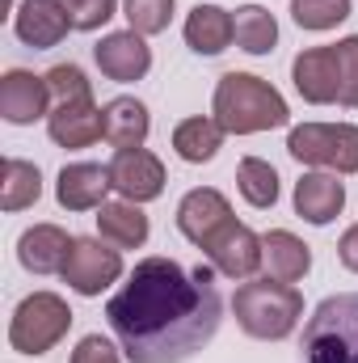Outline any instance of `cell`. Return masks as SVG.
<instances>
[{
	"instance_id": "cell-1",
	"label": "cell",
	"mask_w": 358,
	"mask_h": 363,
	"mask_svg": "<svg viewBox=\"0 0 358 363\" xmlns=\"http://www.w3.org/2000/svg\"><path fill=\"white\" fill-rule=\"evenodd\" d=\"M215 267L185 271L173 258L135 262L122 291L105 304V321L131 363L194 359L224 321V296Z\"/></svg>"
},
{
	"instance_id": "cell-2",
	"label": "cell",
	"mask_w": 358,
	"mask_h": 363,
	"mask_svg": "<svg viewBox=\"0 0 358 363\" xmlns=\"http://www.w3.org/2000/svg\"><path fill=\"white\" fill-rule=\"evenodd\" d=\"M211 110H215V123L228 135H258V131L291 123V110H287L282 93L270 81L253 77V72H224L219 85H215Z\"/></svg>"
},
{
	"instance_id": "cell-3",
	"label": "cell",
	"mask_w": 358,
	"mask_h": 363,
	"mask_svg": "<svg viewBox=\"0 0 358 363\" xmlns=\"http://www.w3.org/2000/svg\"><path fill=\"white\" fill-rule=\"evenodd\" d=\"M232 313H236V325L249 334V338H262V342H282L287 334H295L299 317H304V296L295 283H282V279H249L236 287L232 296Z\"/></svg>"
},
{
	"instance_id": "cell-4",
	"label": "cell",
	"mask_w": 358,
	"mask_h": 363,
	"mask_svg": "<svg viewBox=\"0 0 358 363\" xmlns=\"http://www.w3.org/2000/svg\"><path fill=\"white\" fill-rule=\"evenodd\" d=\"M304 363H358V291L316 304L304 325Z\"/></svg>"
},
{
	"instance_id": "cell-5",
	"label": "cell",
	"mask_w": 358,
	"mask_h": 363,
	"mask_svg": "<svg viewBox=\"0 0 358 363\" xmlns=\"http://www.w3.org/2000/svg\"><path fill=\"white\" fill-rule=\"evenodd\" d=\"M72 330V308L64 296L55 291H34L13 308L8 321V347L21 355H47L64 342V334Z\"/></svg>"
},
{
	"instance_id": "cell-6",
	"label": "cell",
	"mask_w": 358,
	"mask_h": 363,
	"mask_svg": "<svg viewBox=\"0 0 358 363\" xmlns=\"http://www.w3.org/2000/svg\"><path fill=\"white\" fill-rule=\"evenodd\" d=\"M287 152L299 165H321L333 174H358V127L354 123H304L291 127Z\"/></svg>"
},
{
	"instance_id": "cell-7",
	"label": "cell",
	"mask_w": 358,
	"mask_h": 363,
	"mask_svg": "<svg viewBox=\"0 0 358 363\" xmlns=\"http://www.w3.org/2000/svg\"><path fill=\"white\" fill-rule=\"evenodd\" d=\"M59 274L76 296H101L110 283L122 279V250H114L101 237H76Z\"/></svg>"
},
{
	"instance_id": "cell-8",
	"label": "cell",
	"mask_w": 358,
	"mask_h": 363,
	"mask_svg": "<svg viewBox=\"0 0 358 363\" xmlns=\"http://www.w3.org/2000/svg\"><path fill=\"white\" fill-rule=\"evenodd\" d=\"M291 81L295 93L312 106H329L342 101V60H337V43L333 47H308L295 55L291 64Z\"/></svg>"
},
{
	"instance_id": "cell-9",
	"label": "cell",
	"mask_w": 358,
	"mask_h": 363,
	"mask_svg": "<svg viewBox=\"0 0 358 363\" xmlns=\"http://www.w3.org/2000/svg\"><path fill=\"white\" fill-rule=\"evenodd\" d=\"M110 182L127 203H152L165 194V165L148 148H118L110 161Z\"/></svg>"
},
{
	"instance_id": "cell-10",
	"label": "cell",
	"mask_w": 358,
	"mask_h": 363,
	"mask_svg": "<svg viewBox=\"0 0 358 363\" xmlns=\"http://www.w3.org/2000/svg\"><path fill=\"white\" fill-rule=\"evenodd\" d=\"M202 250L224 279H253L258 267H262V237L249 224H236V220H228Z\"/></svg>"
},
{
	"instance_id": "cell-11",
	"label": "cell",
	"mask_w": 358,
	"mask_h": 363,
	"mask_svg": "<svg viewBox=\"0 0 358 363\" xmlns=\"http://www.w3.org/2000/svg\"><path fill=\"white\" fill-rule=\"evenodd\" d=\"M93 60L101 68L105 81H118V85H131V81H144L148 68H152V47L144 43V34L135 30H114L105 34L97 47H93Z\"/></svg>"
},
{
	"instance_id": "cell-12",
	"label": "cell",
	"mask_w": 358,
	"mask_h": 363,
	"mask_svg": "<svg viewBox=\"0 0 358 363\" xmlns=\"http://www.w3.org/2000/svg\"><path fill=\"white\" fill-rule=\"evenodd\" d=\"M51 106V89H47V77H34L25 68H13L0 77V118L13 123V127H30L38 118H51L47 114Z\"/></svg>"
},
{
	"instance_id": "cell-13",
	"label": "cell",
	"mask_w": 358,
	"mask_h": 363,
	"mask_svg": "<svg viewBox=\"0 0 358 363\" xmlns=\"http://www.w3.org/2000/svg\"><path fill=\"white\" fill-rule=\"evenodd\" d=\"M72 30V17H68V4L64 0H25L17 13H13V34L34 47V51H51L68 38Z\"/></svg>"
},
{
	"instance_id": "cell-14",
	"label": "cell",
	"mask_w": 358,
	"mask_h": 363,
	"mask_svg": "<svg viewBox=\"0 0 358 363\" xmlns=\"http://www.w3.org/2000/svg\"><path fill=\"white\" fill-rule=\"evenodd\" d=\"M110 190H114L110 165H93V161H72L55 178V199L64 211H101Z\"/></svg>"
},
{
	"instance_id": "cell-15",
	"label": "cell",
	"mask_w": 358,
	"mask_h": 363,
	"mask_svg": "<svg viewBox=\"0 0 358 363\" xmlns=\"http://www.w3.org/2000/svg\"><path fill=\"white\" fill-rule=\"evenodd\" d=\"M232 220V203L215 190V186H198V190H190L185 199L178 203V228L185 241H194L198 250L224 228Z\"/></svg>"
},
{
	"instance_id": "cell-16",
	"label": "cell",
	"mask_w": 358,
	"mask_h": 363,
	"mask_svg": "<svg viewBox=\"0 0 358 363\" xmlns=\"http://www.w3.org/2000/svg\"><path fill=\"white\" fill-rule=\"evenodd\" d=\"M72 241L76 237H68L59 224H34L17 241V262L30 274H55V271H64Z\"/></svg>"
},
{
	"instance_id": "cell-17",
	"label": "cell",
	"mask_w": 358,
	"mask_h": 363,
	"mask_svg": "<svg viewBox=\"0 0 358 363\" xmlns=\"http://www.w3.org/2000/svg\"><path fill=\"white\" fill-rule=\"evenodd\" d=\"M342 174H304L295 182V216H304L308 224H333L346 207V186Z\"/></svg>"
},
{
	"instance_id": "cell-18",
	"label": "cell",
	"mask_w": 358,
	"mask_h": 363,
	"mask_svg": "<svg viewBox=\"0 0 358 363\" xmlns=\"http://www.w3.org/2000/svg\"><path fill=\"white\" fill-rule=\"evenodd\" d=\"M47 131H51V140L59 148H89L105 135V114L93 101H68V106L51 110Z\"/></svg>"
},
{
	"instance_id": "cell-19",
	"label": "cell",
	"mask_w": 358,
	"mask_h": 363,
	"mask_svg": "<svg viewBox=\"0 0 358 363\" xmlns=\"http://www.w3.org/2000/svg\"><path fill=\"white\" fill-rule=\"evenodd\" d=\"M236 43V21L219 4H194L185 17V47L198 55H219Z\"/></svg>"
},
{
	"instance_id": "cell-20",
	"label": "cell",
	"mask_w": 358,
	"mask_h": 363,
	"mask_svg": "<svg viewBox=\"0 0 358 363\" xmlns=\"http://www.w3.org/2000/svg\"><path fill=\"white\" fill-rule=\"evenodd\" d=\"M262 267H266L270 279H282V283H295L312 271V250L287 233V228H274L262 237Z\"/></svg>"
},
{
	"instance_id": "cell-21",
	"label": "cell",
	"mask_w": 358,
	"mask_h": 363,
	"mask_svg": "<svg viewBox=\"0 0 358 363\" xmlns=\"http://www.w3.org/2000/svg\"><path fill=\"white\" fill-rule=\"evenodd\" d=\"M97 233L101 241H110L114 250H139L148 241V216L139 211V203H105L97 211Z\"/></svg>"
},
{
	"instance_id": "cell-22",
	"label": "cell",
	"mask_w": 358,
	"mask_h": 363,
	"mask_svg": "<svg viewBox=\"0 0 358 363\" xmlns=\"http://www.w3.org/2000/svg\"><path fill=\"white\" fill-rule=\"evenodd\" d=\"M105 140L114 148H144L148 131H152V118H148V106L135 101V97H114L105 110Z\"/></svg>"
},
{
	"instance_id": "cell-23",
	"label": "cell",
	"mask_w": 358,
	"mask_h": 363,
	"mask_svg": "<svg viewBox=\"0 0 358 363\" xmlns=\"http://www.w3.org/2000/svg\"><path fill=\"white\" fill-rule=\"evenodd\" d=\"M224 135L228 131L215 118H207V114L185 118V123L173 127V152H178L181 161H190V165H202V161H211L224 148Z\"/></svg>"
},
{
	"instance_id": "cell-24",
	"label": "cell",
	"mask_w": 358,
	"mask_h": 363,
	"mask_svg": "<svg viewBox=\"0 0 358 363\" xmlns=\"http://www.w3.org/2000/svg\"><path fill=\"white\" fill-rule=\"evenodd\" d=\"M38 194H42L38 165H30L21 157H8L4 161V178H0V207L4 211H21V207H34Z\"/></svg>"
},
{
	"instance_id": "cell-25",
	"label": "cell",
	"mask_w": 358,
	"mask_h": 363,
	"mask_svg": "<svg viewBox=\"0 0 358 363\" xmlns=\"http://www.w3.org/2000/svg\"><path fill=\"white\" fill-rule=\"evenodd\" d=\"M236 47L241 51H249V55H270L274 51V43H278V21H274V13L262 9V4H245V9H236Z\"/></svg>"
},
{
	"instance_id": "cell-26",
	"label": "cell",
	"mask_w": 358,
	"mask_h": 363,
	"mask_svg": "<svg viewBox=\"0 0 358 363\" xmlns=\"http://www.w3.org/2000/svg\"><path fill=\"white\" fill-rule=\"evenodd\" d=\"M236 186H241L245 203L258 207V211H266V207L278 203V174H274V165L262 161V157H245L236 165Z\"/></svg>"
},
{
	"instance_id": "cell-27",
	"label": "cell",
	"mask_w": 358,
	"mask_h": 363,
	"mask_svg": "<svg viewBox=\"0 0 358 363\" xmlns=\"http://www.w3.org/2000/svg\"><path fill=\"white\" fill-rule=\"evenodd\" d=\"M291 17L299 30H333L350 17V0H291Z\"/></svg>"
},
{
	"instance_id": "cell-28",
	"label": "cell",
	"mask_w": 358,
	"mask_h": 363,
	"mask_svg": "<svg viewBox=\"0 0 358 363\" xmlns=\"http://www.w3.org/2000/svg\"><path fill=\"white\" fill-rule=\"evenodd\" d=\"M173 9H178V0H122V13H127L131 30L144 34V38L165 34L169 21H173Z\"/></svg>"
},
{
	"instance_id": "cell-29",
	"label": "cell",
	"mask_w": 358,
	"mask_h": 363,
	"mask_svg": "<svg viewBox=\"0 0 358 363\" xmlns=\"http://www.w3.org/2000/svg\"><path fill=\"white\" fill-rule=\"evenodd\" d=\"M47 89H51V101H55V106H68V101H93L89 77H85L76 64H55V68L47 72Z\"/></svg>"
},
{
	"instance_id": "cell-30",
	"label": "cell",
	"mask_w": 358,
	"mask_h": 363,
	"mask_svg": "<svg viewBox=\"0 0 358 363\" xmlns=\"http://www.w3.org/2000/svg\"><path fill=\"white\" fill-rule=\"evenodd\" d=\"M64 4H68L72 30H101L118 13V0H64Z\"/></svg>"
},
{
	"instance_id": "cell-31",
	"label": "cell",
	"mask_w": 358,
	"mask_h": 363,
	"mask_svg": "<svg viewBox=\"0 0 358 363\" xmlns=\"http://www.w3.org/2000/svg\"><path fill=\"white\" fill-rule=\"evenodd\" d=\"M337 60H342V106L358 110V34L337 43Z\"/></svg>"
},
{
	"instance_id": "cell-32",
	"label": "cell",
	"mask_w": 358,
	"mask_h": 363,
	"mask_svg": "<svg viewBox=\"0 0 358 363\" xmlns=\"http://www.w3.org/2000/svg\"><path fill=\"white\" fill-rule=\"evenodd\" d=\"M72 363H122V355H118V347H114L110 338L85 334V338L76 342V351H72Z\"/></svg>"
},
{
	"instance_id": "cell-33",
	"label": "cell",
	"mask_w": 358,
	"mask_h": 363,
	"mask_svg": "<svg viewBox=\"0 0 358 363\" xmlns=\"http://www.w3.org/2000/svg\"><path fill=\"white\" fill-rule=\"evenodd\" d=\"M337 258H342L346 271L358 274V224H350V228L342 233V241H337Z\"/></svg>"
}]
</instances>
